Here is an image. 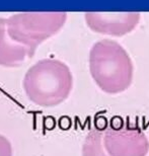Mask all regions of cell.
<instances>
[{"mask_svg":"<svg viewBox=\"0 0 149 156\" xmlns=\"http://www.w3.org/2000/svg\"><path fill=\"white\" fill-rule=\"evenodd\" d=\"M89 71L92 79L108 94L124 92L133 81V63L127 51L119 43L101 40L89 53Z\"/></svg>","mask_w":149,"mask_h":156,"instance_id":"cell-1","label":"cell"},{"mask_svg":"<svg viewBox=\"0 0 149 156\" xmlns=\"http://www.w3.org/2000/svg\"><path fill=\"white\" fill-rule=\"evenodd\" d=\"M73 86L69 67L62 61L44 59L27 70L23 79L27 96L37 105L51 108L66 101Z\"/></svg>","mask_w":149,"mask_h":156,"instance_id":"cell-2","label":"cell"},{"mask_svg":"<svg viewBox=\"0 0 149 156\" xmlns=\"http://www.w3.org/2000/svg\"><path fill=\"white\" fill-rule=\"evenodd\" d=\"M67 13L62 11L20 12L6 18L8 36L29 50L30 58L37 47L56 35L65 24Z\"/></svg>","mask_w":149,"mask_h":156,"instance_id":"cell-3","label":"cell"},{"mask_svg":"<svg viewBox=\"0 0 149 156\" xmlns=\"http://www.w3.org/2000/svg\"><path fill=\"white\" fill-rule=\"evenodd\" d=\"M104 145L110 156H146L149 151L146 135L128 121H112L105 129Z\"/></svg>","mask_w":149,"mask_h":156,"instance_id":"cell-4","label":"cell"},{"mask_svg":"<svg viewBox=\"0 0 149 156\" xmlns=\"http://www.w3.org/2000/svg\"><path fill=\"white\" fill-rule=\"evenodd\" d=\"M86 24L94 33L123 37L135 30L140 20L139 12H86Z\"/></svg>","mask_w":149,"mask_h":156,"instance_id":"cell-5","label":"cell"},{"mask_svg":"<svg viewBox=\"0 0 149 156\" xmlns=\"http://www.w3.org/2000/svg\"><path fill=\"white\" fill-rule=\"evenodd\" d=\"M27 58H30L29 50L10 39L6 29V18L0 17V66L17 67Z\"/></svg>","mask_w":149,"mask_h":156,"instance_id":"cell-6","label":"cell"},{"mask_svg":"<svg viewBox=\"0 0 149 156\" xmlns=\"http://www.w3.org/2000/svg\"><path fill=\"white\" fill-rule=\"evenodd\" d=\"M105 129L94 128L85 137L82 146V156H110L104 145Z\"/></svg>","mask_w":149,"mask_h":156,"instance_id":"cell-7","label":"cell"},{"mask_svg":"<svg viewBox=\"0 0 149 156\" xmlns=\"http://www.w3.org/2000/svg\"><path fill=\"white\" fill-rule=\"evenodd\" d=\"M0 156H12L10 142L2 135H0Z\"/></svg>","mask_w":149,"mask_h":156,"instance_id":"cell-8","label":"cell"}]
</instances>
